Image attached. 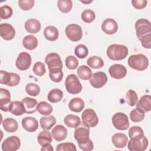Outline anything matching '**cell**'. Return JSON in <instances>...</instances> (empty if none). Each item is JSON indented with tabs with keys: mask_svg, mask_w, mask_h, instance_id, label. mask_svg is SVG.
Returning a JSON list of instances; mask_svg holds the SVG:
<instances>
[{
	"mask_svg": "<svg viewBox=\"0 0 151 151\" xmlns=\"http://www.w3.org/2000/svg\"><path fill=\"white\" fill-rule=\"evenodd\" d=\"M129 51L126 46L121 44H111L107 49V57L113 61H120L124 59L128 55Z\"/></svg>",
	"mask_w": 151,
	"mask_h": 151,
	"instance_id": "cell-1",
	"label": "cell"
},
{
	"mask_svg": "<svg viewBox=\"0 0 151 151\" xmlns=\"http://www.w3.org/2000/svg\"><path fill=\"white\" fill-rule=\"evenodd\" d=\"M127 61L129 66L137 71H144L149 65L148 58L142 54L130 55Z\"/></svg>",
	"mask_w": 151,
	"mask_h": 151,
	"instance_id": "cell-2",
	"label": "cell"
},
{
	"mask_svg": "<svg viewBox=\"0 0 151 151\" xmlns=\"http://www.w3.org/2000/svg\"><path fill=\"white\" fill-rule=\"evenodd\" d=\"M148 139L144 134H140L130 138L127 147L130 151H144L148 146Z\"/></svg>",
	"mask_w": 151,
	"mask_h": 151,
	"instance_id": "cell-3",
	"label": "cell"
},
{
	"mask_svg": "<svg viewBox=\"0 0 151 151\" xmlns=\"http://www.w3.org/2000/svg\"><path fill=\"white\" fill-rule=\"evenodd\" d=\"M66 90L70 94H77L82 90V85L80 83L78 77L74 74H69L65 81Z\"/></svg>",
	"mask_w": 151,
	"mask_h": 151,
	"instance_id": "cell-4",
	"label": "cell"
},
{
	"mask_svg": "<svg viewBox=\"0 0 151 151\" xmlns=\"http://www.w3.org/2000/svg\"><path fill=\"white\" fill-rule=\"evenodd\" d=\"M21 80L20 76L17 73H8L6 71L1 70L0 73V83L10 87L17 86Z\"/></svg>",
	"mask_w": 151,
	"mask_h": 151,
	"instance_id": "cell-5",
	"label": "cell"
},
{
	"mask_svg": "<svg viewBox=\"0 0 151 151\" xmlns=\"http://www.w3.org/2000/svg\"><path fill=\"white\" fill-rule=\"evenodd\" d=\"M112 123L114 127L120 130H124L129 127V122L127 116L122 112L115 113L112 117Z\"/></svg>",
	"mask_w": 151,
	"mask_h": 151,
	"instance_id": "cell-6",
	"label": "cell"
},
{
	"mask_svg": "<svg viewBox=\"0 0 151 151\" xmlns=\"http://www.w3.org/2000/svg\"><path fill=\"white\" fill-rule=\"evenodd\" d=\"M45 63L47 65L49 71L62 70L63 63L60 56L55 52H51L47 55L45 58Z\"/></svg>",
	"mask_w": 151,
	"mask_h": 151,
	"instance_id": "cell-7",
	"label": "cell"
},
{
	"mask_svg": "<svg viewBox=\"0 0 151 151\" xmlns=\"http://www.w3.org/2000/svg\"><path fill=\"white\" fill-rule=\"evenodd\" d=\"M65 33L67 38L74 42L78 41L83 37V31L81 27L75 24L68 25L65 29Z\"/></svg>",
	"mask_w": 151,
	"mask_h": 151,
	"instance_id": "cell-8",
	"label": "cell"
},
{
	"mask_svg": "<svg viewBox=\"0 0 151 151\" xmlns=\"http://www.w3.org/2000/svg\"><path fill=\"white\" fill-rule=\"evenodd\" d=\"M83 123L88 127H94L99 123V118L95 111L91 109H86L81 114Z\"/></svg>",
	"mask_w": 151,
	"mask_h": 151,
	"instance_id": "cell-9",
	"label": "cell"
},
{
	"mask_svg": "<svg viewBox=\"0 0 151 151\" xmlns=\"http://www.w3.org/2000/svg\"><path fill=\"white\" fill-rule=\"evenodd\" d=\"M134 26L136 35L138 39L142 36L151 33L150 22L149 20L146 19H139L136 21Z\"/></svg>",
	"mask_w": 151,
	"mask_h": 151,
	"instance_id": "cell-10",
	"label": "cell"
},
{
	"mask_svg": "<svg viewBox=\"0 0 151 151\" xmlns=\"http://www.w3.org/2000/svg\"><path fill=\"white\" fill-rule=\"evenodd\" d=\"M32 58L31 55L27 52H22L19 54L16 61L17 68L21 71L28 70L31 66Z\"/></svg>",
	"mask_w": 151,
	"mask_h": 151,
	"instance_id": "cell-11",
	"label": "cell"
},
{
	"mask_svg": "<svg viewBox=\"0 0 151 151\" xmlns=\"http://www.w3.org/2000/svg\"><path fill=\"white\" fill-rule=\"evenodd\" d=\"M21 146V140L16 136L6 138L2 143L1 148L4 151H17Z\"/></svg>",
	"mask_w": 151,
	"mask_h": 151,
	"instance_id": "cell-12",
	"label": "cell"
},
{
	"mask_svg": "<svg viewBox=\"0 0 151 151\" xmlns=\"http://www.w3.org/2000/svg\"><path fill=\"white\" fill-rule=\"evenodd\" d=\"M107 79V76L106 73L99 71L92 74L90 79V83L92 87L96 88H100L106 84Z\"/></svg>",
	"mask_w": 151,
	"mask_h": 151,
	"instance_id": "cell-13",
	"label": "cell"
},
{
	"mask_svg": "<svg viewBox=\"0 0 151 151\" xmlns=\"http://www.w3.org/2000/svg\"><path fill=\"white\" fill-rule=\"evenodd\" d=\"M109 72L112 78L116 79H122L126 76L127 70L123 65L116 64L112 65L110 67Z\"/></svg>",
	"mask_w": 151,
	"mask_h": 151,
	"instance_id": "cell-14",
	"label": "cell"
},
{
	"mask_svg": "<svg viewBox=\"0 0 151 151\" xmlns=\"http://www.w3.org/2000/svg\"><path fill=\"white\" fill-rule=\"evenodd\" d=\"M0 35L5 40H11L15 36V29L9 24L2 23L0 25Z\"/></svg>",
	"mask_w": 151,
	"mask_h": 151,
	"instance_id": "cell-15",
	"label": "cell"
},
{
	"mask_svg": "<svg viewBox=\"0 0 151 151\" xmlns=\"http://www.w3.org/2000/svg\"><path fill=\"white\" fill-rule=\"evenodd\" d=\"M101 29L105 34L112 35L117 31L118 24L114 19L107 18L102 22Z\"/></svg>",
	"mask_w": 151,
	"mask_h": 151,
	"instance_id": "cell-16",
	"label": "cell"
},
{
	"mask_svg": "<svg viewBox=\"0 0 151 151\" xmlns=\"http://www.w3.org/2000/svg\"><path fill=\"white\" fill-rule=\"evenodd\" d=\"M0 109L4 111H9L8 106L11 103L10 92L5 88H0Z\"/></svg>",
	"mask_w": 151,
	"mask_h": 151,
	"instance_id": "cell-17",
	"label": "cell"
},
{
	"mask_svg": "<svg viewBox=\"0 0 151 151\" xmlns=\"http://www.w3.org/2000/svg\"><path fill=\"white\" fill-rule=\"evenodd\" d=\"M51 136L57 142H61L65 139L67 136V130L63 125H57L51 131Z\"/></svg>",
	"mask_w": 151,
	"mask_h": 151,
	"instance_id": "cell-18",
	"label": "cell"
},
{
	"mask_svg": "<svg viewBox=\"0 0 151 151\" xmlns=\"http://www.w3.org/2000/svg\"><path fill=\"white\" fill-rule=\"evenodd\" d=\"M22 127L28 132H34L38 127V121L33 117H25L22 120Z\"/></svg>",
	"mask_w": 151,
	"mask_h": 151,
	"instance_id": "cell-19",
	"label": "cell"
},
{
	"mask_svg": "<svg viewBox=\"0 0 151 151\" xmlns=\"http://www.w3.org/2000/svg\"><path fill=\"white\" fill-rule=\"evenodd\" d=\"M9 111L14 115L21 116L26 113L24 103L20 101H11L8 106Z\"/></svg>",
	"mask_w": 151,
	"mask_h": 151,
	"instance_id": "cell-20",
	"label": "cell"
},
{
	"mask_svg": "<svg viewBox=\"0 0 151 151\" xmlns=\"http://www.w3.org/2000/svg\"><path fill=\"white\" fill-rule=\"evenodd\" d=\"M90 127L85 125L83 123H80V124L76 127L74 131V139L76 141H78L80 139H84L89 137L90 134Z\"/></svg>",
	"mask_w": 151,
	"mask_h": 151,
	"instance_id": "cell-21",
	"label": "cell"
},
{
	"mask_svg": "<svg viewBox=\"0 0 151 151\" xmlns=\"http://www.w3.org/2000/svg\"><path fill=\"white\" fill-rule=\"evenodd\" d=\"M111 141L113 145L117 148H124L126 146L128 139L127 136L122 133H117L111 137Z\"/></svg>",
	"mask_w": 151,
	"mask_h": 151,
	"instance_id": "cell-22",
	"label": "cell"
},
{
	"mask_svg": "<svg viewBox=\"0 0 151 151\" xmlns=\"http://www.w3.org/2000/svg\"><path fill=\"white\" fill-rule=\"evenodd\" d=\"M41 23L36 19H29L25 22V30L31 34H36L41 29Z\"/></svg>",
	"mask_w": 151,
	"mask_h": 151,
	"instance_id": "cell-23",
	"label": "cell"
},
{
	"mask_svg": "<svg viewBox=\"0 0 151 151\" xmlns=\"http://www.w3.org/2000/svg\"><path fill=\"white\" fill-rule=\"evenodd\" d=\"M136 107L140 109L145 113L151 110V96L150 95H144L140 99L136 104Z\"/></svg>",
	"mask_w": 151,
	"mask_h": 151,
	"instance_id": "cell-24",
	"label": "cell"
},
{
	"mask_svg": "<svg viewBox=\"0 0 151 151\" xmlns=\"http://www.w3.org/2000/svg\"><path fill=\"white\" fill-rule=\"evenodd\" d=\"M44 35L48 41H54L57 40L59 36V32L58 29L52 25L47 27L44 31Z\"/></svg>",
	"mask_w": 151,
	"mask_h": 151,
	"instance_id": "cell-25",
	"label": "cell"
},
{
	"mask_svg": "<svg viewBox=\"0 0 151 151\" xmlns=\"http://www.w3.org/2000/svg\"><path fill=\"white\" fill-rule=\"evenodd\" d=\"M22 102L24 103L26 109V113L31 114L36 111L37 105L38 104L36 99L27 97L22 100Z\"/></svg>",
	"mask_w": 151,
	"mask_h": 151,
	"instance_id": "cell-26",
	"label": "cell"
},
{
	"mask_svg": "<svg viewBox=\"0 0 151 151\" xmlns=\"http://www.w3.org/2000/svg\"><path fill=\"white\" fill-rule=\"evenodd\" d=\"M68 107L72 111L78 113L82 111L84 109V102L82 99L80 97H75L70 101Z\"/></svg>",
	"mask_w": 151,
	"mask_h": 151,
	"instance_id": "cell-27",
	"label": "cell"
},
{
	"mask_svg": "<svg viewBox=\"0 0 151 151\" xmlns=\"http://www.w3.org/2000/svg\"><path fill=\"white\" fill-rule=\"evenodd\" d=\"M22 45L27 50H33L35 49L38 45V40L34 35H27L22 40Z\"/></svg>",
	"mask_w": 151,
	"mask_h": 151,
	"instance_id": "cell-28",
	"label": "cell"
},
{
	"mask_svg": "<svg viewBox=\"0 0 151 151\" xmlns=\"http://www.w3.org/2000/svg\"><path fill=\"white\" fill-rule=\"evenodd\" d=\"M2 123L4 129L8 133H14L18 130V123L14 119L6 118L4 120Z\"/></svg>",
	"mask_w": 151,
	"mask_h": 151,
	"instance_id": "cell-29",
	"label": "cell"
},
{
	"mask_svg": "<svg viewBox=\"0 0 151 151\" xmlns=\"http://www.w3.org/2000/svg\"><path fill=\"white\" fill-rule=\"evenodd\" d=\"M63 97V92L59 88H54L48 94L47 99L51 103H55L60 101Z\"/></svg>",
	"mask_w": 151,
	"mask_h": 151,
	"instance_id": "cell-30",
	"label": "cell"
},
{
	"mask_svg": "<svg viewBox=\"0 0 151 151\" xmlns=\"http://www.w3.org/2000/svg\"><path fill=\"white\" fill-rule=\"evenodd\" d=\"M40 123L42 129L49 130L56 123V119L53 116L42 117L40 119Z\"/></svg>",
	"mask_w": 151,
	"mask_h": 151,
	"instance_id": "cell-31",
	"label": "cell"
},
{
	"mask_svg": "<svg viewBox=\"0 0 151 151\" xmlns=\"http://www.w3.org/2000/svg\"><path fill=\"white\" fill-rule=\"evenodd\" d=\"M37 110L38 113L42 115L48 116L52 112V106L46 101H40L37 105Z\"/></svg>",
	"mask_w": 151,
	"mask_h": 151,
	"instance_id": "cell-32",
	"label": "cell"
},
{
	"mask_svg": "<svg viewBox=\"0 0 151 151\" xmlns=\"http://www.w3.org/2000/svg\"><path fill=\"white\" fill-rule=\"evenodd\" d=\"M64 122L69 127L76 128L81 123L80 119L78 116L74 114H68L64 119Z\"/></svg>",
	"mask_w": 151,
	"mask_h": 151,
	"instance_id": "cell-33",
	"label": "cell"
},
{
	"mask_svg": "<svg viewBox=\"0 0 151 151\" xmlns=\"http://www.w3.org/2000/svg\"><path fill=\"white\" fill-rule=\"evenodd\" d=\"M38 142L42 146L48 143L52 142V136L51 134L47 130H44L41 132L37 136Z\"/></svg>",
	"mask_w": 151,
	"mask_h": 151,
	"instance_id": "cell-34",
	"label": "cell"
},
{
	"mask_svg": "<svg viewBox=\"0 0 151 151\" xmlns=\"http://www.w3.org/2000/svg\"><path fill=\"white\" fill-rule=\"evenodd\" d=\"M77 74L81 79L87 80L90 79L93 74L91 70L88 66L82 65L78 67L77 70Z\"/></svg>",
	"mask_w": 151,
	"mask_h": 151,
	"instance_id": "cell-35",
	"label": "cell"
},
{
	"mask_svg": "<svg viewBox=\"0 0 151 151\" xmlns=\"http://www.w3.org/2000/svg\"><path fill=\"white\" fill-rule=\"evenodd\" d=\"M87 65L94 69H98L104 66V61L103 59L98 56H91L88 58L87 61Z\"/></svg>",
	"mask_w": 151,
	"mask_h": 151,
	"instance_id": "cell-36",
	"label": "cell"
},
{
	"mask_svg": "<svg viewBox=\"0 0 151 151\" xmlns=\"http://www.w3.org/2000/svg\"><path fill=\"white\" fill-rule=\"evenodd\" d=\"M145 118V112L139 108L136 107L130 113V120L135 123L142 122Z\"/></svg>",
	"mask_w": 151,
	"mask_h": 151,
	"instance_id": "cell-37",
	"label": "cell"
},
{
	"mask_svg": "<svg viewBox=\"0 0 151 151\" xmlns=\"http://www.w3.org/2000/svg\"><path fill=\"white\" fill-rule=\"evenodd\" d=\"M57 6L61 12L68 13L72 9L73 2L71 0H58Z\"/></svg>",
	"mask_w": 151,
	"mask_h": 151,
	"instance_id": "cell-38",
	"label": "cell"
},
{
	"mask_svg": "<svg viewBox=\"0 0 151 151\" xmlns=\"http://www.w3.org/2000/svg\"><path fill=\"white\" fill-rule=\"evenodd\" d=\"M80 149L84 151H91L94 148V145L92 140L89 138H84L77 141Z\"/></svg>",
	"mask_w": 151,
	"mask_h": 151,
	"instance_id": "cell-39",
	"label": "cell"
},
{
	"mask_svg": "<svg viewBox=\"0 0 151 151\" xmlns=\"http://www.w3.org/2000/svg\"><path fill=\"white\" fill-rule=\"evenodd\" d=\"M126 101L130 106H135L138 101V96L135 91L133 90H129L126 96Z\"/></svg>",
	"mask_w": 151,
	"mask_h": 151,
	"instance_id": "cell-40",
	"label": "cell"
},
{
	"mask_svg": "<svg viewBox=\"0 0 151 151\" xmlns=\"http://www.w3.org/2000/svg\"><path fill=\"white\" fill-rule=\"evenodd\" d=\"M88 53V50L87 47L83 44H79L76 46L74 49V54L76 57L79 58H86Z\"/></svg>",
	"mask_w": 151,
	"mask_h": 151,
	"instance_id": "cell-41",
	"label": "cell"
},
{
	"mask_svg": "<svg viewBox=\"0 0 151 151\" xmlns=\"http://www.w3.org/2000/svg\"><path fill=\"white\" fill-rule=\"evenodd\" d=\"M40 87L38 85L35 83H30L27 84L25 91L27 93L32 96H37L40 93Z\"/></svg>",
	"mask_w": 151,
	"mask_h": 151,
	"instance_id": "cell-42",
	"label": "cell"
},
{
	"mask_svg": "<svg viewBox=\"0 0 151 151\" xmlns=\"http://www.w3.org/2000/svg\"><path fill=\"white\" fill-rule=\"evenodd\" d=\"M81 17L84 22L86 23H91L96 18V14L93 10L88 9L84 10L82 12Z\"/></svg>",
	"mask_w": 151,
	"mask_h": 151,
	"instance_id": "cell-43",
	"label": "cell"
},
{
	"mask_svg": "<svg viewBox=\"0 0 151 151\" xmlns=\"http://www.w3.org/2000/svg\"><path fill=\"white\" fill-rule=\"evenodd\" d=\"M33 72L35 75L39 77H41L44 76L46 72L45 65L42 62H37L34 64L32 68Z\"/></svg>",
	"mask_w": 151,
	"mask_h": 151,
	"instance_id": "cell-44",
	"label": "cell"
},
{
	"mask_svg": "<svg viewBox=\"0 0 151 151\" xmlns=\"http://www.w3.org/2000/svg\"><path fill=\"white\" fill-rule=\"evenodd\" d=\"M12 9L9 5H5L0 8V17L1 19H6L11 17L12 15Z\"/></svg>",
	"mask_w": 151,
	"mask_h": 151,
	"instance_id": "cell-45",
	"label": "cell"
},
{
	"mask_svg": "<svg viewBox=\"0 0 151 151\" xmlns=\"http://www.w3.org/2000/svg\"><path fill=\"white\" fill-rule=\"evenodd\" d=\"M56 150L57 151H76L77 148L74 143L67 142L58 144L56 147Z\"/></svg>",
	"mask_w": 151,
	"mask_h": 151,
	"instance_id": "cell-46",
	"label": "cell"
},
{
	"mask_svg": "<svg viewBox=\"0 0 151 151\" xmlns=\"http://www.w3.org/2000/svg\"><path fill=\"white\" fill-rule=\"evenodd\" d=\"M65 65L70 70H75L78 65V61L73 55H68L65 59Z\"/></svg>",
	"mask_w": 151,
	"mask_h": 151,
	"instance_id": "cell-47",
	"label": "cell"
},
{
	"mask_svg": "<svg viewBox=\"0 0 151 151\" xmlns=\"http://www.w3.org/2000/svg\"><path fill=\"white\" fill-rule=\"evenodd\" d=\"M63 76L64 74L62 70L51 71L49 73V76L50 79L55 83L60 82L63 78Z\"/></svg>",
	"mask_w": 151,
	"mask_h": 151,
	"instance_id": "cell-48",
	"label": "cell"
},
{
	"mask_svg": "<svg viewBox=\"0 0 151 151\" xmlns=\"http://www.w3.org/2000/svg\"><path fill=\"white\" fill-rule=\"evenodd\" d=\"M34 0H19L18 5L24 11L30 10L34 5Z\"/></svg>",
	"mask_w": 151,
	"mask_h": 151,
	"instance_id": "cell-49",
	"label": "cell"
},
{
	"mask_svg": "<svg viewBox=\"0 0 151 151\" xmlns=\"http://www.w3.org/2000/svg\"><path fill=\"white\" fill-rule=\"evenodd\" d=\"M139 40L145 48L150 49L151 48V33L141 37Z\"/></svg>",
	"mask_w": 151,
	"mask_h": 151,
	"instance_id": "cell-50",
	"label": "cell"
},
{
	"mask_svg": "<svg viewBox=\"0 0 151 151\" xmlns=\"http://www.w3.org/2000/svg\"><path fill=\"white\" fill-rule=\"evenodd\" d=\"M140 134H144L143 130L140 126H132L129 130V136L130 139Z\"/></svg>",
	"mask_w": 151,
	"mask_h": 151,
	"instance_id": "cell-51",
	"label": "cell"
},
{
	"mask_svg": "<svg viewBox=\"0 0 151 151\" xmlns=\"http://www.w3.org/2000/svg\"><path fill=\"white\" fill-rule=\"evenodd\" d=\"M147 1L146 0H133L132 4L134 8L137 9H142L146 7L147 5Z\"/></svg>",
	"mask_w": 151,
	"mask_h": 151,
	"instance_id": "cell-52",
	"label": "cell"
},
{
	"mask_svg": "<svg viewBox=\"0 0 151 151\" xmlns=\"http://www.w3.org/2000/svg\"><path fill=\"white\" fill-rule=\"evenodd\" d=\"M41 151H53L54 150V149H53V147L51 145V143H48L45 145H44L42 146L41 149Z\"/></svg>",
	"mask_w": 151,
	"mask_h": 151,
	"instance_id": "cell-53",
	"label": "cell"
},
{
	"mask_svg": "<svg viewBox=\"0 0 151 151\" xmlns=\"http://www.w3.org/2000/svg\"><path fill=\"white\" fill-rule=\"evenodd\" d=\"M83 3H84V4H89V3H90V2H92V1H81Z\"/></svg>",
	"mask_w": 151,
	"mask_h": 151,
	"instance_id": "cell-54",
	"label": "cell"
}]
</instances>
